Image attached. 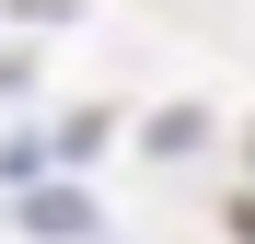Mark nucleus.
I'll list each match as a JSON object with an SVG mask.
<instances>
[{
    "mask_svg": "<svg viewBox=\"0 0 255 244\" xmlns=\"http://www.w3.org/2000/svg\"><path fill=\"white\" fill-rule=\"evenodd\" d=\"M105 128H116V116H105V105H81V116H58V128L35 140V163H47V175H81V163L105 151Z\"/></svg>",
    "mask_w": 255,
    "mask_h": 244,
    "instance_id": "obj_2",
    "label": "nucleus"
},
{
    "mask_svg": "<svg viewBox=\"0 0 255 244\" xmlns=\"http://www.w3.org/2000/svg\"><path fill=\"white\" fill-rule=\"evenodd\" d=\"M232 233H244V244H255V198H244V210H232Z\"/></svg>",
    "mask_w": 255,
    "mask_h": 244,
    "instance_id": "obj_4",
    "label": "nucleus"
},
{
    "mask_svg": "<svg viewBox=\"0 0 255 244\" xmlns=\"http://www.w3.org/2000/svg\"><path fill=\"white\" fill-rule=\"evenodd\" d=\"M244 163H255V140H244Z\"/></svg>",
    "mask_w": 255,
    "mask_h": 244,
    "instance_id": "obj_5",
    "label": "nucleus"
},
{
    "mask_svg": "<svg viewBox=\"0 0 255 244\" xmlns=\"http://www.w3.org/2000/svg\"><path fill=\"white\" fill-rule=\"evenodd\" d=\"M197 140H209V105H162L151 128H139V151H162V163H186Z\"/></svg>",
    "mask_w": 255,
    "mask_h": 244,
    "instance_id": "obj_3",
    "label": "nucleus"
},
{
    "mask_svg": "<svg viewBox=\"0 0 255 244\" xmlns=\"http://www.w3.org/2000/svg\"><path fill=\"white\" fill-rule=\"evenodd\" d=\"M23 233L35 244H93V198L81 186H23Z\"/></svg>",
    "mask_w": 255,
    "mask_h": 244,
    "instance_id": "obj_1",
    "label": "nucleus"
}]
</instances>
